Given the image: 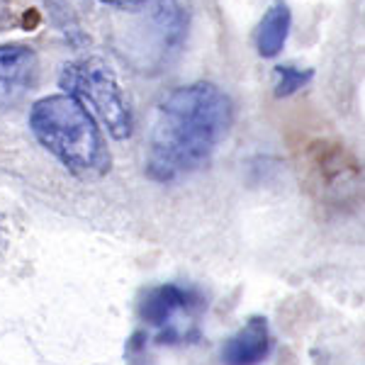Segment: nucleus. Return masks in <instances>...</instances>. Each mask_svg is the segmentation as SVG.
<instances>
[{
	"instance_id": "obj_9",
	"label": "nucleus",
	"mask_w": 365,
	"mask_h": 365,
	"mask_svg": "<svg viewBox=\"0 0 365 365\" xmlns=\"http://www.w3.org/2000/svg\"><path fill=\"white\" fill-rule=\"evenodd\" d=\"M103 5H110V8H120V10H134L141 8L146 0H100Z\"/></svg>"
},
{
	"instance_id": "obj_6",
	"label": "nucleus",
	"mask_w": 365,
	"mask_h": 365,
	"mask_svg": "<svg viewBox=\"0 0 365 365\" xmlns=\"http://www.w3.org/2000/svg\"><path fill=\"white\" fill-rule=\"evenodd\" d=\"M292 27V13L285 3H275L268 8V13L263 15L261 25L256 32V46L258 54L263 58H275L285 46L287 37H290Z\"/></svg>"
},
{
	"instance_id": "obj_1",
	"label": "nucleus",
	"mask_w": 365,
	"mask_h": 365,
	"mask_svg": "<svg viewBox=\"0 0 365 365\" xmlns=\"http://www.w3.org/2000/svg\"><path fill=\"white\" fill-rule=\"evenodd\" d=\"M234 125V103L210 81L175 88L158 105L146 151V175L175 182L207 166Z\"/></svg>"
},
{
	"instance_id": "obj_11",
	"label": "nucleus",
	"mask_w": 365,
	"mask_h": 365,
	"mask_svg": "<svg viewBox=\"0 0 365 365\" xmlns=\"http://www.w3.org/2000/svg\"><path fill=\"white\" fill-rule=\"evenodd\" d=\"M0 249H3V239H0Z\"/></svg>"
},
{
	"instance_id": "obj_10",
	"label": "nucleus",
	"mask_w": 365,
	"mask_h": 365,
	"mask_svg": "<svg viewBox=\"0 0 365 365\" xmlns=\"http://www.w3.org/2000/svg\"><path fill=\"white\" fill-rule=\"evenodd\" d=\"M13 22V3L10 0H0V29L8 27Z\"/></svg>"
},
{
	"instance_id": "obj_4",
	"label": "nucleus",
	"mask_w": 365,
	"mask_h": 365,
	"mask_svg": "<svg viewBox=\"0 0 365 365\" xmlns=\"http://www.w3.org/2000/svg\"><path fill=\"white\" fill-rule=\"evenodd\" d=\"M270 329L263 317H251L222 349V365H258L270 353Z\"/></svg>"
},
{
	"instance_id": "obj_5",
	"label": "nucleus",
	"mask_w": 365,
	"mask_h": 365,
	"mask_svg": "<svg viewBox=\"0 0 365 365\" xmlns=\"http://www.w3.org/2000/svg\"><path fill=\"white\" fill-rule=\"evenodd\" d=\"M37 66L39 61L32 46L20 42L0 44V88L3 91H13V88L32 83Z\"/></svg>"
},
{
	"instance_id": "obj_2",
	"label": "nucleus",
	"mask_w": 365,
	"mask_h": 365,
	"mask_svg": "<svg viewBox=\"0 0 365 365\" xmlns=\"http://www.w3.org/2000/svg\"><path fill=\"white\" fill-rule=\"evenodd\" d=\"M27 125L34 139L78 178H103L113 166V156L96 117L73 96L56 93L39 98L29 108Z\"/></svg>"
},
{
	"instance_id": "obj_7",
	"label": "nucleus",
	"mask_w": 365,
	"mask_h": 365,
	"mask_svg": "<svg viewBox=\"0 0 365 365\" xmlns=\"http://www.w3.org/2000/svg\"><path fill=\"white\" fill-rule=\"evenodd\" d=\"M190 304V292L178 285H161L154 287L141 302V319L151 327H163L168 324L175 312L185 309Z\"/></svg>"
},
{
	"instance_id": "obj_8",
	"label": "nucleus",
	"mask_w": 365,
	"mask_h": 365,
	"mask_svg": "<svg viewBox=\"0 0 365 365\" xmlns=\"http://www.w3.org/2000/svg\"><path fill=\"white\" fill-rule=\"evenodd\" d=\"M312 81L309 68H297L290 63L275 66V96L278 98H290L295 96L299 88H304Z\"/></svg>"
},
{
	"instance_id": "obj_3",
	"label": "nucleus",
	"mask_w": 365,
	"mask_h": 365,
	"mask_svg": "<svg viewBox=\"0 0 365 365\" xmlns=\"http://www.w3.org/2000/svg\"><path fill=\"white\" fill-rule=\"evenodd\" d=\"M58 86L66 96L78 100L93 117H98L113 139L125 141L132 137V108L120 86V78L105 58L83 56L68 61L58 73Z\"/></svg>"
}]
</instances>
